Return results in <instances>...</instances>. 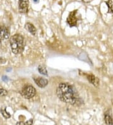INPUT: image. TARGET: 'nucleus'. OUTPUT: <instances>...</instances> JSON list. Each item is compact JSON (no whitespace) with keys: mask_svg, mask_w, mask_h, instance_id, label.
Here are the masks:
<instances>
[{"mask_svg":"<svg viewBox=\"0 0 113 125\" xmlns=\"http://www.w3.org/2000/svg\"><path fill=\"white\" fill-rule=\"evenodd\" d=\"M38 1H39V0H33V1L35 2V3H38Z\"/></svg>","mask_w":113,"mask_h":125,"instance_id":"obj_18","label":"nucleus"},{"mask_svg":"<svg viewBox=\"0 0 113 125\" xmlns=\"http://www.w3.org/2000/svg\"><path fill=\"white\" fill-rule=\"evenodd\" d=\"M28 0H19L18 10L21 13H26L28 11Z\"/></svg>","mask_w":113,"mask_h":125,"instance_id":"obj_5","label":"nucleus"},{"mask_svg":"<svg viewBox=\"0 0 113 125\" xmlns=\"http://www.w3.org/2000/svg\"><path fill=\"white\" fill-rule=\"evenodd\" d=\"M84 3H90V2L93 1V0H82Z\"/></svg>","mask_w":113,"mask_h":125,"instance_id":"obj_16","label":"nucleus"},{"mask_svg":"<svg viewBox=\"0 0 113 125\" xmlns=\"http://www.w3.org/2000/svg\"><path fill=\"white\" fill-rule=\"evenodd\" d=\"M107 6H108V13L113 14V2L112 0H108L106 1Z\"/></svg>","mask_w":113,"mask_h":125,"instance_id":"obj_13","label":"nucleus"},{"mask_svg":"<svg viewBox=\"0 0 113 125\" xmlns=\"http://www.w3.org/2000/svg\"><path fill=\"white\" fill-rule=\"evenodd\" d=\"M33 80L35 81V83L38 87L40 88H44L48 85V80L45 78L42 77H38V78H33Z\"/></svg>","mask_w":113,"mask_h":125,"instance_id":"obj_7","label":"nucleus"},{"mask_svg":"<svg viewBox=\"0 0 113 125\" xmlns=\"http://www.w3.org/2000/svg\"><path fill=\"white\" fill-rule=\"evenodd\" d=\"M57 95L63 102L72 105H80L82 100L79 97L75 87L68 83H61L57 89Z\"/></svg>","mask_w":113,"mask_h":125,"instance_id":"obj_1","label":"nucleus"},{"mask_svg":"<svg viewBox=\"0 0 113 125\" xmlns=\"http://www.w3.org/2000/svg\"><path fill=\"white\" fill-rule=\"evenodd\" d=\"M9 37V32L6 27L0 25V42L8 39Z\"/></svg>","mask_w":113,"mask_h":125,"instance_id":"obj_6","label":"nucleus"},{"mask_svg":"<svg viewBox=\"0 0 113 125\" xmlns=\"http://www.w3.org/2000/svg\"><path fill=\"white\" fill-rule=\"evenodd\" d=\"M38 70L39 72V73L40 74L43 75H48V72H47V69L43 65H40L38 66Z\"/></svg>","mask_w":113,"mask_h":125,"instance_id":"obj_11","label":"nucleus"},{"mask_svg":"<svg viewBox=\"0 0 113 125\" xmlns=\"http://www.w3.org/2000/svg\"><path fill=\"white\" fill-rule=\"evenodd\" d=\"M11 49L13 53L15 54L22 53L24 51L25 42L24 39L20 34H15L10 37L9 39Z\"/></svg>","mask_w":113,"mask_h":125,"instance_id":"obj_2","label":"nucleus"},{"mask_svg":"<svg viewBox=\"0 0 113 125\" xmlns=\"http://www.w3.org/2000/svg\"><path fill=\"white\" fill-rule=\"evenodd\" d=\"M8 80V78H7V76H3V80L6 81V80Z\"/></svg>","mask_w":113,"mask_h":125,"instance_id":"obj_17","label":"nucleus"},{"mask_svg":"<svg viewBox=\"0 0 113 125\" xmlns=\"http://www.w3.org/2000/svg\"><path fill=\"white\" fill-rule=\"evenodd\" d=\"M21 96L26 99H30L33 98L36 94V90L32 85H26L23 87L22 90L20 92Z\"/></svg>","mask_w":113,"mask_h":125,"instance_id":"obj_3","label":"nucleus"},{"mask_svg":"<svg viewBox=\"0 0 113 125\" xmlns=\"http://www.w3.org/2000/svg\"><path fill=\"white\" fill-rule=\"evenodd\" d=\"M104 120H105V124L107 125H113V120L112 119L111 116H109V115H105Z\"/></svg>","mask_w":113,"mask_h":125,"instance_id":"obj_12","label":"nucleus"},{"mask_svg":"<svg viewBox=\"0 0 113 125\" xmlns=\"http://www.w3.org/2000/svg\"><path fill=\"white\" fill-rule=\"evenodd\" d=\"M87 78L88 80L89 81V82L90 83H92L93 85H94L95 87H98L99 85V80L97 78H96L95 76H94L92 75H89L87 76Z\"/></svg>","mask_w":113,"mask_h":125,"instance_id":"obj_9","label":"nucleus"},{"mask_svg":"<svg viewBox=\"0 0 113 125\" xmlns=\"http://www.w3.org/2000/svg\"><path fill=\"white\" fill-rule=\"evenodd\" d=\"M25 28L28 32H29L30 34L33 35H35L36 34V29L35 27L31 23H26L25 25Z\"/></svg>","mask_w":113,"mask_h":125,"instance_id":"obj_8","label":"nucleus"},{"mask_svg":"<svg viewBox=\"0 0 113 125\" xmlns=\"http://www.w3.org/2000/svg\"><path fill=\"white\" fill-rule=\"evenodd\" d=\"M0 111L1 113L2 116L5 117V119H9L11 117V115L9 113H8L6 111V109L5 107H2L1 109H0Z\"/></svg>","mask_w":113,"mask_h":125,"instance_id":"obj_10","label":"nucleus"},{"mask_svg":"<svg viewBox=\"0 0 113 125\" xmlns=\"http://www.w3.org/2000/svg\"><path fill=\"white\" fill-rule=\"evenodd\" d=\"M33 125V119H31L28 121H26L25 122L24 121H19L17 123L16 125Z\"/></svg>","mask_w":113,"mask_h":125,"instance_id":"obj_14","label":"nucleus"},{"mask_svg":"<svg viewBox=\"0 0 113 125\" xmlns=\"http://www.w3.org/2000/svg\"><path fill=\"white\" fill-rule=\"evenodd\" d=\"M8 95V91L2 87H0V96L5 97Z\"/></svg>","mask_w":113,"mask_h":125,"instance_id":"obj_15","label":"nucleus"},{"mask_svg":"<svg viewBox=\"0 0 113 125\" xmlns=\"http://www.w3.org/2000/svg\"><path fill=\"white\" fill-rule=\"evenodd\" d=\"M77 10H74L71 11L68 16L67 18V22L70 27H76L77 25V21H78V18H77L76 15H77Z\"/></svg>","mask_w":113,"mask_h":125,"instance_id":"obj_4","label":"nucleus"}]
</instances>
